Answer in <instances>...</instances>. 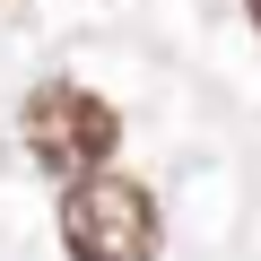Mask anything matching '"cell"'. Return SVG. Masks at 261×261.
Here are the masks:
<instances>
[{"mask_svg":"<svg viewBox=\"0 0 261 261\" xmlns=\"http://www.w3.org/2000/svg\"><path fill=\"white\" fill-rule=\"evenodd\" d=\"M18 140H27V157H35L53 183L96 174V166H113V148H122V105L96 96L87 79H35L27 105H18Z\"/></svg>","mask_w":261,"mask_h":261,"instance_id":"2","label":"cell"},{"mask_svg":"<svg viewBox=\"0 0 261 261\" xmlns=\"http://www.w3.org/2000/svg\"><path fill=\"white\" fill-rule=\"evenodd\" d=\"M244 18H252V35H261V0H244Z\"/></svg>","mask_w":261,"mask_h":261,"instance_id":"3","label":"cell"},{"mask_svg":"<svg viewBox=\"0 0 261 261\" xmlns=\"http://www.w3.org/2000/svg\"><path fill=\"white\" fill-rule=\"evenodd\" d=\"M61 252L70 261H157L166 252V209L140 174H70L61 183Z\"/></svg>","mask_w":261,"mask_h":261,"instance_id":"1","label":"cell"}]
</instances>
